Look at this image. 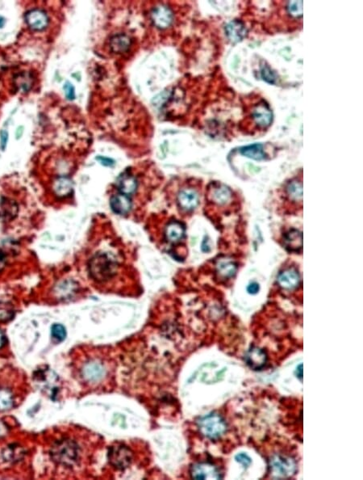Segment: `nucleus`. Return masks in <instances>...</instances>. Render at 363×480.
Segmentation results:
<instances>
[{
    "label": "nucleus",
    "mask_w": 363,
    "mask_h": 480,
    "mask_svg": "<svg viewBox=\"0 0 363 480\" xmlns=\"http://www.w3.org/2000/svg\"><path fill=\"white\" fill-rule=\"evenodd\" d=\"M283 243L286 250L292 253H297L301 250L303 247V236L301 232L297 230H292L285 235Z\"/></svg>",
    "instance_id": "nucleus-19"
},
{
    "label": "nucleus",
    "mask_w": 363,
    "mask_h": 480,
    "mask_svg": "<svg viewBox=\"0 0 363 480\" xmlns=\"http://www.w3.org/2000/svg\"><path fill=\"white\" fill-rule=\"evenodd\" d=\"M191 478L195 479H221L219 469L209 463H196L190 470Z\"/></svg>",
    "instance_id": "nucleus-7"
},
{
    "label": "nucleus",
    "mask_w": 363,
    "mask_h": 480,
    "mask_svg": "<svg viewBox=\"0 0 363 480\" xmlns=\"http://www.w3.org/2000/svg\"><path fill=\"white\" fill-rule=\"evenodd\" d=\"M247 290H248L249 293H251V294H255V293L259 291V286H258L257 283L250 284V286L247 288Z\"/></svg>",
    "instance_id": "nucleus-37"
},
{
    "label": "nucleus",
    "mask_w": 363,
    "mask_h": 480,
    "mask_svg": "<svg viewBox=\"0 0 363 480\" xmlns=\"http://www.w3.org/2000/svg\"><path fill=\"white\" fill-rule=\"evenodd\" d=\"M151 19L154 26L158 29H167L173 23L174 13L169 7L159 5L151 12Z\"/></svg>",
    "instance_id": "nucleus-8"
},
{
    "label": "nucleus",
    "mask_w": 363,
    "mask_h": 480,
    "mask_svg": "<svg viewBox=\"0 0 363 480\" xmlns=\"http://www.w3.org/2000/svg\"><path fill=\"white\" fill-rule=\"evenodd\" d=\"M5 266V258L4 255L0 253V271Z\"/></svg>",
    "instance_id": "nucleus-40"
},
{
    "label": "nucleus",
    "mask_w": 363,
    "mask_h": 480,
    "mask_svg": "<svg viewBox=\"0 0 363 480\" xmlns=\"http://www.w3.org/2000/svg\"><path fill=\"white\" fill-rule=\"evenodd\" d=\"M16 214L17 207L13 201L8 200V198L0 200V220L8 221L16 216Z\"/></svg>",
    "instance_id": "nucleus-26"
},
{
    "label": "nucleus",
    "mask_w": 363,
    "mask_h": 480,
    "mask_svg": "<svg viewBox=\"0 0 363 480\" xmlns=\"http://www.w3.org/2000/svg\"><path fill=\"white\" fill-rule=\"evenodd\" d=\"M197 425L202 435L210 440L219 439L227 431L226 422L216 413L206 415L199 419Z\"/></svg>",
    "instance_id": "nucleus-3"
},
{
    "label": "nucleus",
    "mask_w": 363,
    "mask_h": 480,
    "mask_svg": "<svg viewBox=\"0 0 363 480\" xmlns=\"http://www.w3.org/2000/svg\"><path fill=\"white\" fill-rule=\"evenodd\" d=\"M108 456L111 464L118 469L127 468L132 462V453L125 446H114L110 450Z\"/></svg>",
    "instance_id": "nucleus-9"
},
{
    "label": "nucleus",
    "mask_w": 363,
    "mask_h": 480,
    "mask_svg": "<svg viewBox=\"0 0 363 480\" xmlns=\"http://www.w3.org/2000/svg\"><path fill=\"white\" fill-rule=\"evenodd\" d=\"M210 197L211 201L219 205L229 204L233 198V193L229 188L222 184H214L210 189Z\"/></svg>",
    "instance_id": "nucleus-13"
},
{
    "label": "nucleus",
    "mask_w": 363,
    "mask_h": 480,
    "mask_svg": "<svg viewBox=\"0 0 363 480\" xmlns=\"http://www.w3.org/2000/svg\"><path fill=\"white\" fill-rule=\"evenodd\" d=\"M296 375L297 378H299L300 381L302 382V379H303V364H300L297 367L296 370Z\"/></svg>",
    "instance_id": "nucleus-39"
},
{
    "label": "nucleus",
    "mask_w": 363,
    "mask_h": 480,
    "mask_svg": "<svg viewBox=\"0 0 363 480\" xmlns=\"http://www.w3.org/2000/svg\"><path fill=\"white\" fill-rule=\"evenodd\" d=\"M76 284L73 282H64L58 286L57 293L58 296L62 299H65L69 297H72V295L75 293L76 290Z\"/></svg>",
    "instance_id": "nucleus-28"
},
{
    "label": "nucleus",
    "mask_w": 363,
    "mask_h": 480,
    "mask_svg": "<svg viewBox=\"0 0 363 480\" xmlns=\"http://www.w3.org/2000/svg\"><path fill=\"white\" fill-rule=\"evenodd\" d=\"M286 197L293 202H301L303 197V186L301 180L293 179L286 186Z\"/></svg>",
    "instance_id": "nucleus-24"
},
{
    "label": "nucleus",
    "mask_w": 363,
    "mask_h": 480,
    "mask_svg": "<svg viewBox=\"0 0 363 480\" xmlns=\"http://www.w3.org/2000/svg\"><path fill=\"white\" fill-rule=\"evenodd\" d=\"M116 186L122 194H133L137 189V179L133 175L125 172L116 179Z\"/></svg>",
    "instance_id": "nucleus-17"
},
{
    "label": "nucleus",
    "mask_w": 363,
    "mask_h": 480,
    "mask_svg": "<svg viewBox=\"0 0 363 480\" xmlns=\"http://www.w3.org/2000/svg\"><path fill=\"white\" fill-rule=\"evenodd\" d=\"M277 282L282 289L286 291L294 290L300 286V274L296 268H286L279 272Z\"/></svg>",
    "instance_id": "nucleus-10"
},
{
    "label": "nucleus",
    "mask_w": 363,
    "mask_h": 480,
    "mask_svg": "<svg viewBox=\"0 0 363 480\" xmlns=\"http://www.w3.org/2000/svg\"><path fill=\"white\" fill-rule=\"evenodd\" d=\"M4 342H5V339H4V335H3L2 332L0 331V348L4 346Z\"/></svg>",
    "instance_id": "nucleus-42"
},
{
    "label": "nucleus",
    "mask_w": 363,
    "mask_h": 480,
    "mask_svg": "<svg viewBox=\"0 0 363 480\" xmlns=\"http://www.w3.org/2000/svg\"><path fill=\"white\" fill-rule=\"evenodd\" d=\"M23 127H22L21 126V127L18 128L17 131H16V137H17V139H19V138L21 137L22 134H23Z\"/></svg>",
    "instance_id": "nucleus-41"
},
{
    "label": "nucleus",
    "mask_w": 363,
    "mask_h": 480,
    "mask_svg": "<svg viewBox=\"0 0 363 480\" xmlns=\"http://www.w3.org/2000/svg\"><path fill=\"white\" fill-rule=\"evenodd\" d=\"M248 118L254 127L258 130H265L272 123L273 113L269 104L261 100L252 105L249 111Z\"/></svg>",
    "instance_id": "nucleus-5"
},
{
    "label": "nucleus",
    "mask_w": 363,
    "mask_h": 480,
    "mask_svg": "<svg viewBox=\"0 0 363 480\" xmlns=\"http://www.w3.org/2000/svg\"><path fill=\"white\" fill-rule=\"evenodd\" d=\"M261 75L262 79L267 83L274 84L276 82L277 78L275 74L271 71V68L268 66H261Z\"/></svg>",
    "instance_id": "nucleus-32"
},
{
    "label": "nucleus",
    "mask_w": 363,
    "mask_h": 480,
    "mask_svg": "<svg viewBox=\"0 0 363 480\" xmlns=\"http://www.w3.org/2000/svg\"><path fill=\"white\" fill-rule=\"evenodd\" d=\"M131 43L132 41L128 35L119 33L113 36L110 40V48L115 54H123L129 51Z\"/></svg>",
    "instance_id": "nucleus-21"
},
{
    "label": "nucleus",
    "mask_w": 363,
    "mask_h": 480,
    "mask_svg": "<svg viewBox=\"0 0 363 480\" xmlns=\"http://www.w3.org/2000/svg\"><path fill=\"white\" fill-rule=\"evenodd\" d=\"M20 451V449H17L16 448H9L8 450H6V453H4V455L6 456V459L8 460H13V459H18V458H20V455L22 453H16L17 452Z\"/></svg>",
    "instance_id": "nucleus-35"
},
{
    "label": "nucleus",
    "mask_w": 363,
    "mask_h": 480,
    "mask_svg": "<svg viewBox=\"0 0 363 480\" xmlns=\"http://www.w3.org/2000/svg\"><path fill=\"white\" fill-rule=\"evenodd\" d=\"M110 204L112 211L118 214H126L132 208V201L129 196L125 194L115 195L111 199Z\"/></svg>",
    "instance_id": "nucleus-18"
},
{
    "label": "nucleus",
    "mask_w": 363,
    "mask_h": 480,
    "mask_svg": "<svg viewBox=\"0 0 363 480\" xmlns=\"http://www.w3.org/2000/svg\"><path fill=\"white\" fill-rule=\"evenodd\" d=\"M245 361L249 367L254 371H260L265 367L267 361V353L258 347H251L246 352Z\"/></svg>",
    "instance_id": "nucleus-12"
},
{
    "label": "nucleus",
    "mask_w": 363,
    "mask_h": 480,
    "mask_svg": "<svg viewBox=\"0 0 363 480\" xmlns=\"http://www.w3.org/2000/svg\"><path fill=\"white\" fill-rule=\"evenodd\" d=\"M97 159L100 160V162L105 165V166H112V164H114L113 160L111 159V158H105V157H99Z\"/></svg>",
    "instance_id": "nucleus-38"
},
{
    "label": "nucleus",
    "mask_w": 363,
    "mask_h": 480,
    "mask_svg": "<svg viewBox=\"0 0 363 480\" xmlns=\"http://www.w3.org/2000/svg\"><path fill=\"white\" fill-rule=\"evenodd\" d=\"M165 239L170 243H179L185 236V227L179 222H171L165 227Z\"/></svg>",
    "instance_id": "nucleus-20"
},
{
    "label": "nucleus",
    "mask_w": 363,
    "mask_h": 480,
    "mask_svg": "<svg viewBox=\"0 0 363 480\" xmlns=\"http://www.w3.org/2000/svg\"><path fill=\"white\" fill-rule=\"evenodd\" d=\"M225 34L232 42H239L246 37L247 29L242 22L233 20L225 26Z\"/></svg>",
    "instance_id": "nucleus-15"
},
{
    "label": "nucleus",
    "mask_w": 363,
    "mask_h": 480,
    "mask_svg": "<svg viewBox=\"0 0 363 480\" xmlns=\"http://www.w3.org/2000/svg\"><path fill=\"white\" fill-rule=\"evenodd\" d=\"M13 83L17 91L22 93H27L33 88L34 79L30 72H23L17 74L14 77Z\"/></svg>",
    "instance_id": "nucleus-22"
},
{
    "label": "nucleus",
    "mask_w": 363,
    "mask_h": 480,
    "mask_svg": "<svg viewBox=\"0 0 363 480\" xmlns=\"http://www.w3.org/2000/svg\"><path fill=\"white\" fill-rule=\"evenodd\" d=\"M215 272H216L220 279H231L236 274V264L230 259H220L216 264H215Z\"/></svg>",
    "instance_id": "nucleus-16"
},
{
    "label": "nucleus",
    "mask_w": 363,
    "mask_h": 480,
    "mask_svg": "<svg viewBox=\"0 0 363 480\" xmlns=\"http://www.w3.org/2000/svg\"><path fill=\"white\" fill-rule=\"evenodd\" d=\"M14 317L13 307L6 303H0V321L8 322Z\"/></svg>",
    "instance_id": "nucleus-30"
},
{
    "label": "nucleus",
    "mask_w": 363,
    "mask_h": 480,
    "mask_svg": "<svg viewBox=\"0 0 363 480\" xmlns=\"http://www.w3.org/2000/svg\"><path fill=\"white\" fill-rule=\"evenodd\" d=\"M5 23H6L5 19H4L3 16H0V29L4 28V26H5Z\"/></svg>",
    "instance_id": "nucleus-43"
},
{
    "label": "nucleus",
    "mask_w": 363,
    "mask_h": 480,
    "mask_svg": "<svg viewBox=\"0 0 363 480\" xmlns=\"http://www.w3.org/2000/svg\"><path fill=\"white\" fill-rule=\"evenodd\" d=\"M51 334H52L53 338L57 339L58 341H62L66 336L65 328L61 324H54L51 329Z\"/></svg>",
    "instance_id": "nucleus-31"
},
{
    "label": "nucleus",
    "mask_w": 363,
    "mask_h": 480,
    "mask_svg": "<svg viewBox=\"0 0 363 480\" xmlns=\"http://www.w3.org/2000/svg\"><path fill=\"white\" fill-rule=\"evenodd\" d=\"M199 194L192 189H184L179 193L178 196V202L179 207L186 211H191L198 207Z\"/></svg>",
    "instance_id": "nucleus-14"
},
{
    "label": "nucleus",
    "mask_w": 363,
    "mask_h": 480,
    "mask_svg": "<svg viewBox=\"0 0 363 480\" xmlns=\"http://www.w3.org/2000/svg\"><path fill=\"white\" fill-rule=\"evenodd\" d=\"M25 22L33 31L41 32L46 29L50 24V18L44 10L33 8L25 14Z\"/></svg>",
    "instance_id": "nucleus-6"
},
{
    "label": "nucleus",
    "mask_w": 363,
    "mask_h": 480,
    "mask_svg": "<svg viewBox=\"0 0 363 480\" xmlns=\"http://www.w3.org/2000/svg\"><path fill=\"white\" fill-rule=\"evenodd\" d=\"M64 91H65V97L69 100V101H73L75 98V89L73 85L71 83H65V84L64 85Z\"/></svg>",
    "instance_id": "nucleus-34"
},
{
    "label": "nucleus",
    "mask_w": 363,
    "mask_h": 480,
    "mask_svg": "<svg viewBox=\"0 0 363 480\" xmlns=\"http://www.w3.org/2000/svg\"><path fill=\"white\" fill-rule=\"evenodd\" d=\"M14 398L12 392L6 388H0V412L7 411L13 407Z\"/></svg>",
    "instance_id": "nucleus-27"
},
{
    "label": "nucleus",
    "mask_w": 363,
    "mask_h": 480,
    "mask_svg": "<svg viewBox=\"0 0 363 480\" xmlns=\"http://www.w3.org/2000/svg\"><path fill=\"white\" fill-rule=\"evenodd\" d=\"M286 12L294 18H301L303 16V2L290 1L286 3Z\"/></svg>",
    "instance_id": "nucleus-29"
},
{
    "label": "nucleus",
    "mask_w": 363,
    "mask_h": 480,
    "mask_svg": "<svg viewBox=\"0 0 363 480\" xmlns=\"http://www.w3.org/2000/svg\"><path fill=\"white\" fill-rule=\"evenodd\" d=\"M240 152L245 156L255 160L267 159V154L262 144H254L240 148Z\"/></svg>",
    "instance_id": "nucleus-25"
},
{
    "label": "nucleus",
    "mask_w": 363,
    "mask_h": 480,
    "mask_svg": "<svg viewBox=\"0 0 363 480\" xmlns=\"http://www.w3.org/2000/svg\"><path fill=\"white\" fill-rule=\"evenodd\" d=\"M73 182L69 178L62 176L54 181V191L58 197H66L73 192Z\"/></svg>",
    "instance_id": "nucleus-23"
},
{
    "label": "nucleus",
    "mask_w": 363,
    "mask_h": 480,
    "mask_svg": "<svg viewBox=\"0 0 363 480\" xmlns=\"http://www.w3.org/2000/svg\"><path fill=\"white\" fill-rule=\"evenodd\" d=\"M235 459H236V461L237 462V463L241 464L245 468H247V467H250L252 463L251 459L249 457L248 455L244 453H238V454L236 455V457H235Z\"/></svg>",
    "instance_id": "nucleus-33"
},
{
    "label": "nucleus",
    "mask_w": 363,
    "mask_h": 480,
    "mask_svg": "<svg viewBox=\"0 0 363 480\" xmlns=\"http://www.w3.org/2000/svg\"><path fill=\"white\" fill-rule=\"evenodd\" d=\"M8 141V132L6 130H2L0 132V147L3 151L6 148L7 144Z\"/></svg>",
    "instance_id": "nucleus-36"
},
{
    "label": "nucleus",
    "mask_w": 363,
    "mask_h": 480,
    "mask_svg": "<svg viewBox=\"0 0 363 480\" xmlns=\"http://www.w3.org/2000/svg\"><path fill=\"white\" fill-rule=\"evenodd\" d=\"M269 471L274 478H289L296 471V463L294 459L283 455H274L269 460Z\"/></svg>",
    "instance_id": "nucleus-4"
},
{
    "label": "nucleus",
    "mask_w": 363,
    "mask_h": 480,
    "mask_svg": "<svg viewBox=\"0 0 363 480\" xmlns=\"http://www.w3.org/2000/svg\"><path fill=\"white\" fill-rule=\"evenodd\" d=\"M117 264L107 253L97 254L89 263V272L93 279L105 282L115 275Z\"/></svg>",
    "instance_id": "nucleus-1"
},
{
    "label": "nucleus",
    "mask_w": 363,
    "mask_h": 480,
    "mask_svg": "<svg viewBox=\"0 0 363 480\" xmlns=\"http://www.w3.org/2000/svg\"><path fill=\"white\" fill-rule=\"evenodd\" d=\"M51 454L54 461L66 467H71L79 459V448L71 440H60L53 446Z\"/></svg>",
    "instance_id": "nucleus-2"
},
{
    "label": "nucleus",
    "mask_w": 363,
    "mask_h": 480,
    "mask_svg": "<svg viewBox=\"0 0 363 480\" xmlns=\"http://www.w3.org/2000/svg\"><path fill=\"white\" fill-rule=\"evenodd\" d=\"M107 370L104 364L97 361H89L83 368V376L88 382H99L104 379Z\"/></svg>",
    "instance_id": "nucleus-11"
}]
</instances>
